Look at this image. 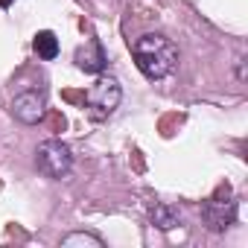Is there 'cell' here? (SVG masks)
<instances>
[{"label":"cell","instance_id":"8992f818","mask_svg":"<svg viewBox=\"0 0 248 248\" xmlns=\"http://www.w3.org/2000/svg\"><path fill=\"white\" fill-rule=\"evenodd\" d=\"M73 64H76L82 73L99 76V73L108 67V56H105L102 44H99L96 38H91V41H85L82 47H76V53H73Z\"/></svg>","mask_w":248,"mask_h":248},{"label":"cell","instance_id":"52a82bcc","mask_svg":"<svg viewBox=\"0 0 248 248\" xmlns=\"http://www.w3.org/2000/svg\"><path fill=\"white\" fill-rule=\"evenodd\" d=\"M32 50H35V56H38L41 62H53V59L59 56V38H56V32L41 30V32L32 38Z\"/></svg>","mask_w":248,"mask_h":248},{"label":"cell","instance_id":"30bf717a","mask_svg":"<svg viewBox=\"0 0 248 248\" xmlns=\"http://www.w3.org/2000/svg\"><path fill=\"white\" fill-rule=\"evenodd\" d=\"M236 76H239V82L245 79V59H239V64H236Z\"/></svg>","mask_w":248,"mask_h":248},{"label":"cell","instance_id":"7a4b0ae2","mask_svg":"<svg viewBox=\"0 0 248 248\" xmlns=\"http://www.w3.org/2000/svg\"><path fill=\"white\" fill-rule=\"evenodd\" d=\"M120 99H123V88H120L117 76L99 73L93 79V85L85 91V111L93 123H102L120 108Z\"/></svg>","mask_w":248,"mask_h":248},{"label":"cell","instance_id":"277c9868","mask_svg":"<svg viewBox=\"0 0 248 248\" xmlns=\"http://www.w3.org/2000/svg\"><path fill=\"white\" fill-rule=\"evenodd\" d=\"M202 219H204V225L210 231H228L236 222V199L231 196V187H222L219 196H213L210 202H204Z\"/></svg>","mask_w":248,"mask_h":248},{"label":"cell","instance_id":"8fae6325","mask_svg":"<svg viewBox=\"0 0 248 248\" xmlns=\"http://www.w3.org/2000/svg\"><path fill=\"white\" fill-rule=\"evenodd\" d=\"M0 6H3V9H9V6H12V0H0Z\"/></svg>","mask_w":248,"mask_h":248},{"label":"cell","instance_id":"3957f363","mask_svg":"<svg viewBox=\"0 0 248 248\" xmlns=\"http://www.w3.org/2000/svg\"><path fill=\"white\" fill-rule=\"evenodd\" d=\"M35 167L44 178H64L73 167V155H70V146L62 143V140H44L38 143L35 149Z\"/></svg>","mask_w":248,"mask_h":248},{"label":"cell","instance_id":"9c48e42d","mask_svg":"<svg viewBox=\"0 0 248 248\" xmlns=\"http://www.w3.org/2000/svg\"><path fill=\"white\" fill-rule=\"evenodd\" d=\"M62 245H64V248H73V245H91V248H102L105 242H102V236H96V233L76 231V233H67V236L62 239Z\"/></svg>","mask_w":248,"mask_h":248},{"label":"cell","instance_id":"ba28073f","mask_svg":"<svg viewBox=\"0 0 248 248\" xmlns=\"http://www.w3.org/2000/svg\"><path fill=\"white\" fill-rule=\"evenodd\" d=\"M149 219H152L155 228H161V231H172V228L181 222V213H178L172 204H155V207L149 210Z\"/></svg>","mask_w":248,"mask_h":248},{"label":"cell","instance_id":"6da1fadb","mask_svg":"<svg viewBox=\"0 0 248 248\" xmlns=\"http://www.w3.org/2000/svg\"><path fill=\"white\" fill-rule=\"evenodd\" d=\"M132 56H135V64L138 70L146 76V79H167L170 73H175L178 67V47L172 38L161 35V32H146L140 35L135 44H132Z\"/></svg>","mask_w":248,"mask_h":248},{"label":"cell","instance_id":"5b68a950","mask_svg":"<svg viewBox=\"0 0 248 248\" xmlns=\"http://www.w3.org/2000/svg\"><path fill=\"white\" fill-rule=\"evenodd\" d=\"M44 111H47V99H44L41 91H21L12 99V117L27 123V126H35L44 117Z\"/></svg>","mask_w":248,"mask_h":248}]
</instances>
